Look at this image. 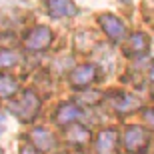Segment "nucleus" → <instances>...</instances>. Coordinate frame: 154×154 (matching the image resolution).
<instances>
[{"label":"nucleus","mask_w":154,"mask_h":154,"mask_svg":"<svg viewBox=\"0 0 154 154\" xmlns=\"http://www.w3.org/2000/svg\"><path fill=\"white\" fill-rule=\"evenodd\" d=\"M18 92V82L10 74H0V98H12Z\"/></svg>","instance_id":"obj_13"},{"label":"nucleus","mask_w":154,"mask_h":154,"mask_svg":"<svg viewBox=\"0 0 154 154\" xmlns=\"http://www.w3.org/2000/svg\"><path fill=\"white\" fill-rule=\"evenodd\" d=\"M108 98H110V104L116 108V112H132L140 106V102L136 98L126 94V92H112Z\"/></svg>","instance_id":"obj_10"},{"label":"nucleus","mask_w":154,"mask_h":154,"mask_svg":"<svg viewBox=\"0 0 154 154\" xmlns=\"http://www.w3.org/2000/svg\"><path fill=\"white\" fill-rule=\"evenodd\" d=\"M150 142V132L142 126H128L124 132V148L128 152H144V148Z\"/></svg>","instance_id":"obj_2"},{"label":"nucleus","mask_w":154,"mask_h":154,"mask_svg":"<svg viewBox=\"0 0 154 154\" xmlns=\"http://www.w3.org/2000/svg\"><path fill=\"white\" fill-rule=\"evenodd\" d=\"M30 142L34 144L38 150L48 152V150L54 148L56 140H54V136H52L50 130H46V128H34V130L30 132Z\"/></svg>","instance_id":"obj_11"},{"label":"nucleus","mask_w":154,"mask_h":154,"mask_svg":"<svg viewBox=\"0 0 154 154\" xmlns=\"http://www.w3.org/2000/svg\"><path fill=\"white\" fill-rule=\"evenodd\" d=\"M148 46H150V40L144 32H134L132 36H128L126 40V46H124V54L126 56H140V54H146L148 52Z\"/></svg>","instance_id":"obj_7"},{"label":"nucleus","mask_w":154,"mask_h":154,"mask_svg":"<svg viewBox=\"0 0 154 154\" xmlns=\"http://www.w3.org/2000/svg\"><path fill=\"white\" fill-rule=\"evenodd\" d=\"M52 40H54V36L48 26H34L24 38V46L28 50H46L52 44Z\"/></svg>","instance_id":"obj_3"},{"label":"nucleus","mask_w":154,"mask_h":154,"mask_svg":"<svg viewBox=\"0 0 154 154\" xmlns=\"http://www.w3.org/2000/svg\"><path fill=\"white\" fill-rule=\"evenodd\" d=\"M0 154H4V152H2V148H0Z\"/></svg>","instance_id":"obj_21"},{"label":"nucleus","mask_w":154,"mask_h":154,"mask_svg":"<svg viewBox=\"0 0 154 154\" xmlns=\"http://www.w3.org/2000/svg\"><path fill=\"white\" fill-rule=\"evenodd\" d=\"M94 98H100V94H98V92H90V94H84V100H82V102H84V104H96L98 100H94Z\"/></svg>","instance_id":"obj_18"},{"label":"nucleus","mask_w":154,"mask_h":154,"mask_svg":"<svg viewBox=\"0 0 154 154\" xmlns=\"http://www.w3.org/2000/svg\"><path fill=\"white\" fill-rule=\"evenodd\" d=\"M150 22H152V26H154V16H152V20H150Z\"/></svg>","instance_id":"obj_20"},{"label":"nucleus","mask_w":154,"mask_h":154,"mask_svg":"<svg viewBox=\"0 0 154 154\" xmlns=\"http://www.w3.org/2000/svg\"><path fill=\"white\" fill-rule=\"evenodd\" d=\"M116 140H118V134H116L114 128H106L96 136V142H94V148L98 154H114L116 152Z\"/></svg>","instance_id":"obj_8"},{"label":"nucleus","mask_w":154,"mask_h":154,"mask_svg":"<svg viewBox=\"0 0 154 154\" xmlns=\"http://www.w3.org/2000/svg\"><path fill=\"white\" fill-rule=\"evenodd\" d=\"M150 78L154 80V66H152V70H150Z\"/></svg>","instance_id":"obj_19"},{"label":"nucleus","mask_w":154,"mask_h":154,"mask_svg":"<svg viewBox=\"0 0 154 154\" xmlns=\"http://www.w3.org/2000/svg\"><path fill=\"white\" fill-rule=\"evenodd\" d=\"M40 104H42V100H40V96L34 90H24V92H20V96L14 98V100L8 104V110H10L18 120L32 122V120L38 116Z\"/></svg>","instance_id":"obj_1"},{"label":"nucleus","mask_w":154,"mask_h":154,"mask_svg":"<svg viewBox=\"0 0 154 154\" xmlns=\"http://www.w3.org/2000/svg\"><path fill=\"white\" fill-rule=\"evenodd\" d=\"M16 44H18V38L12 32H2L0 34V46L4 50H10V46H16Z\"/></svg>","instance_id":"obj_15"},{"label":"nucleus","mask_w":154,"mask_h":154,"mask_svg":"<svg viewBox=\"0 0 154 154\" xmlns=\"http://www.w3.org/2000/svg\"><path fill=\"white\" fill-rule=\"evenodd\" d=\"M66 138H68L72 144H86L88 142V138H90V132H88V128L82 124H70L68 128H66Z\"/></svg>","instance_id":"obj_12"},{"label":"nucleus","mask_w":154,"mask_h":154,"mask_svg":"<svg viewBox=\"0 0 154 154\" xmlns=\"http://www.w3.org/2000/svg\"><path fill=\"white\" fill-rule=\"evenodd\" d=\"M142 114H144V120L148 122V126L154 130V108H146Z\"/></svg>","instance_id":"obj_17"},{"label":"nucleus","mask_w":154,"mask_h":154,"mask_svg":"<svg viewBox=\"0 0 154 154\" xmlns=\"http://www.w3.org/2000/svg\"><path fill=\"white\" fill-rule=\"evenodd\" d=\"M98 76V68L94 64H82L78 68H74L70 72V84L72 88H86V86H90Z\"/></svg>","instance_id":"obj_5"},{"label":"nucleus","mask_w":154,"mask_h":154,"mask_svg":"<svg viewBox=\"0 0 154 154\" xmlns=\"http://www.w3.org/2000/svg\"><path fill=\"white\" fill-rule=\"evenodd\" d=\"M46 8L48 14L52 18H66V16H74L78 8L74 6L72 0H46Z\"/></svg>","instance_id":"obj_9"},{"label":"nucleus","mask_w":154,"mask_h":154,"mask_svg":"<svg viewBox=\"0 0 154 154\" xmlns=\"http://www.w3.org/2000/svg\"><path fill=\"white\" fill-rule=\"evenodd\" d=\"M18 154H42V150H38L32 142H24L22 146H20V152Z\"/></svg>","instance_id":"obj_16"},{"label":"nucleus","mask_w":154,"mask_h":154,"mask_svg":"<svg viewBox=\"0 0 154 154\" xmlns=\"http://www.w3.org/2000/svg\"><path fill=\"white\" fill-rule=\"evenodd\" d=\"M80 116H82V110H80L74 102H64V104H60L58 110L54 112V122L60 124V126L74 124Z\"/></svg>","instance_id":"obj_6"},{"label":"nucleus","mask_w":154,"mask_h":154,"mask_svg":"<svg viewBox=\"0 0 154 154\" xmlns=\"http://www.w3.org/2000/svg\"><path fill=\"white\" fill-rule=\"evenodd\" d=\"M20 60L18 52L14 50H0V68H10Z\"/></svg>","instance_id":"obj_14"},{"label":"nucleus","mask_w":154,"mask_h":154,"mask_svg":"<svg viewBox=\"0 0 154 154\" xmlns=\"http://www.w3.org/2000/svg\"><path fill=\"white\" fill-rule=\"evenodd\" d=\"M98 22H100L102 30L106 32V36H108L110 40L122 42V40L126 38V26L118 16H114V14H100Z\"/></svg>","instance_id":"obj_4"}]
</instances>
